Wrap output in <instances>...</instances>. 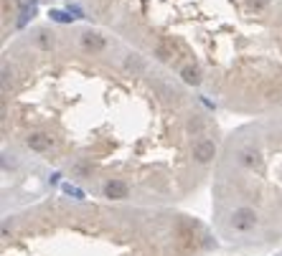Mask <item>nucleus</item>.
I'll list each match as a JSON object with an SVG mask.
<instances>
[{
  "label": "nucleus",
  "instance_id": "obj_2",
  "mask_svg": "<svg viewBox=\"0 0 282 256\" xmlns=\"http://www.w3.org/2000/svg\"><path fill=\"white\" fill-rule=\"evenodd\" d=\"M99 26L206 86L224 109L282 112V0H79Z\"/></svg>",
  "mask_w": 282,
  "mask_h": 256
},
{
  "label": "nucleus",
  "instance_id": "obj_3",
  "mask_svg": "<svg viewBox=\"0 0 282 256\" xmlns=\"http://www.w3.org/2000/svg\"><path fill=\"white\" fill-rule=\"evenodd\" d=\"M209 233L147 205L46 203L3 226V256H198Z\"/></svg>",
  "mask_w": 282,
  "mask_h": 256
},
{
  "label": "nucleus",
  "instance_id": "obj_1",
  "mask_svg": "<svg viewBox=\"0 0 282 256\" xmlns=\"http://www.w3.org/2000/svg\"><path fill=\"white\" fill-rule=\"evenodd\" d=\"M3 137L41 132L49 162L114 203H175L209 170L216 125L168 69L92 28H33L3 58Z\"/></svg>",
  "mask_w": 282,
  "mask_h": 256
},
{
  "label": "nucleus",
  "instance_id": "obj_4",
  "mask_svg": "<svg viewBox=\"0 0 282 256\" xmlns=\"http://www.w3.org/2000/svg\"><path fill=\"white\" fill-rule=\"evenodd\" d=\"M49 16H51V18H54L56 23H71V21L66 18V13H61V10H51Z\"/></svg>",
  "mask_w": 282,
  "mask_h": 256
}]
</instances>
